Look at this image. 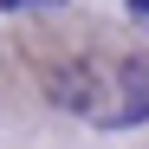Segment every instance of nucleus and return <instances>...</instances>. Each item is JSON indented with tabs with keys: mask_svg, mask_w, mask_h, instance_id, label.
Here are the masks:
<instances>
[{
	"mask_svg": "<svg viewBox=\"0 0 149 149\" xmlns=\"http://www.w3.org/2000/svg\"><path fill=\"white\" fill-rule=\"evenodd\" d=\"M110 91H117V65H97V58H71V65H52V78H45V97H52L58 110L84 117L91 130L104 123V110H110Z\"/></svg>",
	"mask_w": 149,
	"mask_h": 149,
	"instance_id": "obj_1",
	"label": "nucleus"
},
{
	"mask_svg": "<svg viewBox=\"0 0 149 149\" xmlns=\"http://www.w3.org/2000/svg\"><path fill=\"white\" fill-rule=\"evenodd\" d=\"M149 117V58H123L117 65V91H110V110L97 130H136Z\"/></svg>",
	"mask_w": 149,
	"mask_h": 149,
	"instance_id": "obj_2",
	"label": "nucleus"
},
{
	"mask_svg": "<svg viewBox=\"0 0 149 149\" xmlns=\"http://www.w3.org/2000/svg\"><path fill=\"white\" fill-rule=\"evenodd\" d=\"M33 7H65V0H0V13H33Z\"/></svg>",
	"mask_w": 149,
	"mask_h": 149,
	"instance_id": "obj_3",
	"label": "nucleus"
},
{
	"mask_svg": "<svg viewBox=\"0 0 149 149\" xmlns=\"http://www.w3.org/2000/svg\"><path fill=\"white\" fill-rule=\"evenodd\" d=\"M130 19H143V26H149V0H130Z\"/></svg>",
	"mask_w": 149,
	"mask_h": 149,
	"instance_id": "obj_4",
	"label": "nucleus"
}]
</instances>
